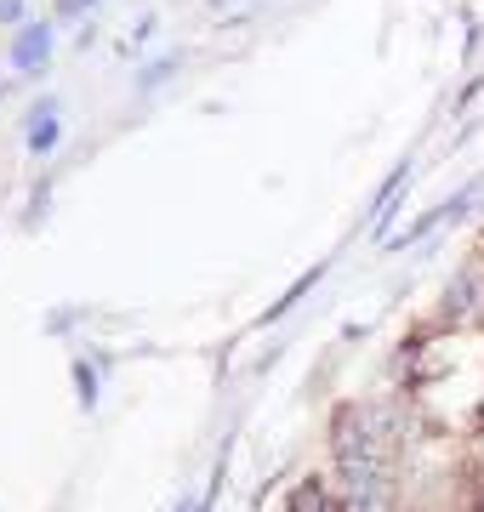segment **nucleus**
I'll return each instance as SVG.
<instances>
[{"label": "nucleus", "mask_w": 484, "mask_h": 512, "mask_svg": "<svg viewBox=\"0 0 484 512\" xmlns=\"http://www.w3.org/2000/svg\"><path fill=\"white\" fill-rule=\"evenodd\" d=\"M46 63H52V23H18V35H12V69L40 74Z\"/></svg>", "instance_id": "nucleus-1"}, {"label": "nucleus", "mask_w": 484, "mask_h": 512, "mask_svg": "<svg viewBox=\"0 0 484 512\" xmlns=\"http://www.w3.org/2000/svg\"><path fill=\"white\" fill-rule=\"evenodd\" d=\"M410 177H416V165H410V160H399V165H393V171H388V177H382V188H376V200H371V228H376V234H382V239H388L393 205H399V194H405V188H410Z\"/></svg>", "instance_id": "nucleus-2"}, {"label": "nucleus", "mask_w": 484, "mask_h": 512, "mask_svg": "<svg viewBox=\"0 0 484 512\" xmlns=\"http://www.w3.org/2000/svg\"><path fill=\"white\" fill-rule=\"evenodd\" d=\"M57 137H63V126H57V103L46 97V103L29 114V154H52Z\"/></svg>", "instance_id": "nucleus-3"}, {"label": "nucleus", "mask_w": 484, "mask_h": 512, "mask_svg": "<svg viewBox=\"0 0 484 512\" xmlns=\"http://www.w3.org/2000/svg\"><path fill=\"white\" fill-rule=\"evenodd\" d=\"M291 512H342V501L325 490V478H302L291 490Z\"/></svg>", "instance_id": "nucleus-4"}, {"label": "nucleus", "mask_w": 484, "mask_h": 512, "mask_svg": "<svg viewBox=\"0 0 484 512\" xmlns=\"http://www.w3.org/2000/svg\"><path fill=\"white\" fill-rule=\"evenodd\" d=\"M319 274H325V262H319V268H308V274H302V279H297V285H291V291H285V296H280V302H274V308H268V319H280V313H291V308H297L302 296L314 291V279H319Z\"/></svg>", "instance_id": "nucleus-5"}, {"label": "nucleus", "mask_w": 484, "mask_h": 512, "mask_svg": "<svg viewBox=\"0 0 484 512\" xmlns=\"http://www.w3.org/2000/svg\"><path fill=\"white\" fill-rule=\"evenodd\" d=\"M166 74H177V57H160V63H149V69H143V80H137V86L149 92V86H160Z\"/></svg>", "instance_id": "nucleus-6"}, {"label": "nucleus", "mask_w": 484, "mask_h": 512, "mask_svg": "<svg viewBox=\"0 0 484 512\" xmlns=\"http://www.w3.org/2000/svg\"><path fill=\"white\" fill-rule=\"evenodd\" d=\"M97 0H57V18H80V12H92Z\"/></svg>", "instance_id": "nucleus-7"}, {"label": "nucleus", "mask_w": 484, "mask_h": 512, "mask_svg": "<svg viewBox=\"0 0 484 512\" xmlns=\"http://www.w3.org/2000/svg\"><path fill=\"white\" fill-rule=\"evenodd\" d=\"M0 23H23V0H0Z\"/></svg>", "instance_id": "nucleus-8"}]
</instances>
